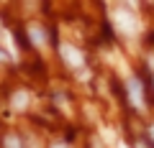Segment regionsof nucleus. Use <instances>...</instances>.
<instances>
[{
  "instance_id": "nucleus-2",
  "label": "nucleus",
  "mask_w": 154,
  "mask_h": 148,
  "mask_svg": "<svg viewBox=\"0 0 154 148\" xmlns=\"http://www.w3.org/2000/svg\"><path fill=\"white\" fill-rule=\"evenodd\" d=\"M62 56H64V59H67V64H72V66H80V64H82V54H80L77 49H72L69 44H64V46H62Z\"/></svg>"
},
{
  "instance_id": "nucleus-4",
  "label": "nucleus",
  "mask_w": 154,
  "mask_h": 148,
  "mask_svg": "<svg viewBox=\"0 0 154 148\" xmlns=\"http://www.w3.org/2000/svg\"><path fill=\"white\" fill-rule=\"evenodd\" d=\"M28 33L33 36V44H36V46H41V44H44V31H41V28H31Z\"/></svg>"
},
{
  "instance_id": "nucleus-3",
  "label": "nucleus",
  "mask_w": 154,
  "mask_h": 148,
  "mask_svg": "<svg viewBox=\"0 0 154 148\" xmlns=\"http://www.w3.org/2000/svg\"><path fill=\"white\" fill-rule=\"evenodd\" d=\"M116 18H118L116 23H118V28H121V31H126V33L136 31V23H134V18H131V16H126V13H118Z\"/></svg>"
},
{
  "instance_id": "nucleus-7",
  "label": "nucleus",
  "mask_w": 154,
  "mask_h": 148,
  "mask_svg": "<svg viewBox=\"0 0 154 148\" xmlns=\"http://www.w3.org/2000/svg\"><path fill=\"white\" fill-rule=\"evenodd\" d=\"M152 138H154V128H152Z\"/></svg>"
},
{
  "instance_id": "nucleus-6",
  "label": "nucleus",
  "mask_w": 154,
  "mask_h": 148,
  "mask_svg": "<svg viewBox=\"0 0 154 148\" xmlns=\"http://www.w3.org/2000/svg\"><path fill=\"white\" fill-rule=\"evenodd\" d=\"M5 148H18V141H16V138H8V141H5Z\"/></svg>"
},
{
  "instance_id": "nucleus-5",
  "label": "nucleus",
  "mask_w": 154,
  "mask_h": 148,
  "mask_svg": "<svg viewBox=\"0 0 154 148\" xmlns=\"http://www.w3.org/2000/svg\"><path fill=\"white\" fill-rule=\"evenodd\" d=\"M13 100H16V107H23V105H26V92H18Z\"/></svg>"
},
{
  "instance_id": "nucleus-1",
  "label": "nucleus",
  "mask_w": 154,
  "mask_h": 148,
  "mask_svg": "<svg viewBox=\"0 0 154 148\" xmlns=\"http://www.w3.org/2000/svg\"><path fill=\"white\" fill-rule=\"evenodd\" d=\"M128 94H131V102L136 105V107H141V105H144V92H141L139 79H128Z\"/></svg>"
}]
</instances>
